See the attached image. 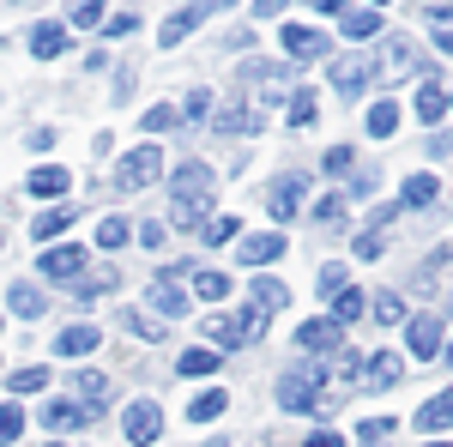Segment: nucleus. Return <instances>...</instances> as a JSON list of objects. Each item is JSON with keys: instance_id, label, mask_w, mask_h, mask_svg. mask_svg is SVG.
Instances as JSON below:
<instances>
[{"instance_id": "nucleus-3", "label": "nucleus", "mask_w": 453, "mask_h": 447, "mask_svg": "<svg viewBox=\"0 0 453 447\" xmlns=\"http://www.w3.org/2000/svg\"><path fill=\"white\" fill-rule=\"evenodd\" d=\"M369 73H375L381 85H399V79H429V73H418V55H411V42H405V36H387V42H381V61H369Z\"/></svg>"}, {"instance_id": "nucleus-16", "label": "nucleus", "mask_w": 453, "mask_h": 447, "mask_svg": "<svg viewBox=\"0 0 453 447\" xmlns=\"http://www.w3.org/2000/svg\"><path fill=\"white\" fill-rule=\"evenodd\" d=\"M418 429H423V435H441V429H453V387H448V393H435V399L418 412Z\"/></svg>"}, {"instance_id": "nucleus-29", "label": "nucleus", "mask_w": 453, "mask_h": 447, "mask_svg": "<svg viewBox=\"0 0 453 447\" xmlns=\"http://www.w3.org/2000/svg\"><path fill=\"white\" fill-rule=\"evenodd\" d=\"M194 25H200V6H188V12H170V25L157 31V42H164V49H175V42L194 31Z\"/></svg>"}, {"instance_id": "nucleus-33", "label": "nucleus", "mask_w": 453, "mask_h": 447, "mask_svg": "<svg viewBox=\"0 0 453 447\" xmlns=\"http://www.w3.org/2000/svg\"><path fill=\"white\" fill-rule=\"evenodd\" d=\"M200 236H206L211 248H224V242L242 236V218H230V212H224V218H206V230H200Z\"/></svg>"}, {"instance_id": "nucleus-23", "label": "nucleus", "mask_w": 453, "mask_h": 447, "mask_svg": "<svg viewBox=\"0 0 453 447\" xmlns=\"http://www.w3.org/2000/svg\"><path fill=\"white\" fill-rule=\"evenodd\" d=\"M31 55H36V61L67 55V31H61V25H36V31H31Z\"/></svg>"}, {"instance_id": "nucleus-56", "label": "nucleus", "mask_w": 453, "mask_h": 447, "mask_svg": "<svg viewBox=\"0 0 453 447\" xmlns=\"http://www.w3.org/2000/svg\"><path fill=\"white\" fill-rule=\"evenodd\" d=\"M375 6H381V0H375Z\"/></svg>"}, {"instance_id": "nucleus-6", "label": "nucleus", "mask_w": 453, "mask_h": 447, "mask_svg": "<svg viewBox=\"0 0 453 447\" xmlns=\"http://www.w3.org/2000/svg\"><path fill=\"white\" fill-rule=\"evenodd\" d=\"M303 188H309V175H279V181L266 188V212H273V224H290V218H296Z\"/></svg>"}, {"instance_id": "nucleus-51", "label": "nucleus", "mask_w": 453, "mask_h": 447, "mask_svg": "<svg viewBox=\"0 0 453 447\" xmlns=\"http://www.w3.org/2000/svg\"><path fill=\"white\" fill-rule=\"evenodd\" d=\"M140 242L145 248H164V224H140Z\"/></svg>"}, {"instance_id": "nucleus-22", "label": "nucleus", "mask_w": 453, "mask_h": 447, "mask_svg": "<svg viewBox=\"0 0 453 447\" xmlns=\"http://www.w3.org/2000/svg\"><path fill=\"white\" fill-rule=\"evenodd\" d=\"M73 393H79V405H85V412H97V405L109 399V381L97 375V369H79V375H73Z\"/></svg>"}, {"instance_id": "nucleus-17", "label": "nucleus", "mask_w": 453, "mask_h": 447, "mask_svg": "<svg viewBox=\"0 0 453 447\" xmlns=\"http://www.w3.org/2000/svg\"><path fill=\"white\" fill-rule=\"evenodd\" d=\"M339 19H345V36H350V42H375V36L387 31V25H381V12H363V6H345Z\"/></svg>"}, {"instance_id": "nucleus-27", "label": "nucleus", "mask_w": 453, "mask_h": 447, "mask_svg": "<svg viewBox=\"0 0 453 447\" xmlns=\"http://www.w3.org/2000/svg\"><path fill=\"white\" fill-rule=\"evenodd\" d=\"M194 297H200V303H224V297H230V273H206V266H194Z\"/></svg>"}, {"instance_id": "nucleus-45", "label": "nucleus", "mask_w": 453, "mask_h": 447, "mask_svg": "<svg viewBox=\"0 0 453 447\" xmlns=\"http://www.w3.org/2000/svg\"><path fill=\"white\" fill-rule=\"evenodd\" d=\"M429 31H435V49L453 55V6H448V12H435V25H429Z\"/></svg>"}, {"instance_id": "nucleus-32", "label": "nucleus", "mask_w": 453, "mask_h": 447, "mask_svg": "<svg viewBox=\"0 0 453 447\" xmlns=\"http://www.w3.org/2000/svg\"><path fill=\"white\" fill-rule=\"evenodd\" d=\"M369 134H375V139H393V134H399V104H387V97H381V104L369 109Z\"/></svg>"}, {"instance_id": "nucleus-18", "label": "nucleus", "mask_w": 453, "mask_h": 447, "mask_svg": "<svg viewBox=\"0 0 453 447\" xmlns=\"http://www.w3.org/2000/svg\"><path fill=\"white\" fill-rule=\"evenodd\" d=\"M405 327H411V357H435V351H441V320H429V314H418V320H405Z\"/></svg>"}, {"instance_id": "nucleus-40", "label": "nucleus", "mask_w": 453, "mask_h": 447, "mask_svg": "<svg viewBox=\"0 0 453 447\" xmlns=\"http://www.w3.org/2000/svg\"><path fill=\"white\" fill-rule=\"evenodd\" d=\"M145 127H151V134H170V127H181L175 104H151V109H145Z\"/></svg>"}, {"instance_id": "nucleus-30", "label": "nucleus", "mask_w": 453, "mask_h": 447, "mask_svg": "<svg viewBox=\"0 0 453 447\" xmlns=\"http://www.w3.org/2000/svg\"><path fill=\"white\" fill-rule=\"evenodd\" d=\"M363 309H369V297H363V290H339V297H333V320H339V327H345V320H363Z\"/></svg>"}, {"instance_id": "nucleus-12", "label": "nucleus", "mask_w": 453, "mask_h": 447, "mask_svg": "<svg viewBox=\"0 0 453 447\" xmlns=\"http://www.w3.org/2000/svg\"><path fill=\"white\" fill-rule=\"evenodd\" d=\"M67 188H73V175L61 164H36L31 170V200H61Z\"/></svg>"}, {"instance_id": "nucleus-39", "label": "nucleus", "mask_w": 453, "mask_h": 447, "mask_svg": "<svg viewBox=\"0 0 453 447\" xmlns=\"http://www.w3.org/2000/svg\"><path fill=\"white\" fill-rule=\"evenodd\" d=\"M429 200H435V175H411V181H405V206H429Z\"/></svg>"}, {"instance_id": "nucleus-55", "label": "nucleus", "mask_w": 453, "mask_h": 447, "mask_svg": "<svg viewBox=\"0 0 453 447\" xmlns=\"http://www.w3.org/2000/svg\"><path fill=\"white\" fill-rule=\"evenodd\" d=\"M429 447H448V442H429Z\"/></svg>"}, {"instance_id": "nucleus-36", "label": "nucleus", "mask_w": 453, "mask_h": 447, "mask_svg": "<svg viewBox=\"0 0 453 447\" xmlns=\"http://www.w3.org/2000/svg\"><path fill=\"white\" fill-rule=\"evenodd\" d=\"M375 327H405V303H399L393 290H381V297H375Z\"/></svg>"}, {"instance_id": "nucleus-9", "label": "nucleus", "mask_w": 453, "mask_h": 447, "mask_svg": "<svg viewBox=\"0 0 453 447\" xmlns=\"http://www.w3.org/2000/svg\"><path fill=\"white\" fill-rule=\"evenodd\" d=\"M157 435H164V412H157L151 399H134V405H127V442H134V447H151Z\"/></svg>"}, {"instance_id": "nucleus-52", "label": "nucleus", "mask_w": 453, "mask_h": 447, "mask_svg": "<svg viewBox=\"0 0 453 447\" xmlns=\"http://www.w3.org/2000/svg\"><path fill=\"white\" fill-rule=\"evenodd\" d=\"M284 6H290V0H254V12H260V19H273V12H284Z\"/></svg>"}, {"instance_id": "nucleus-48", "label": "nucleus", "mask_w": 453, "mask_h": 447, "mask_svg": "<svg viewBox=\"0 0 453 447\" xmlns=\"http://www.w3.org/2000/svg\"><path fill=\"white\" fill-rule=\"evenodd\" d=\"M127 31H140V12H115L104 36H127Z\"/></svg>"}, {"instance_id": "nucleus-7", "label": "nucleus", "mask_w": 453, "mask_h": 447, "mask_svg": "<svg viewBox=\"0 0 453 447\" xmlns=\"http://www.w3.org/2000/svg\"><path fill=\"white\" fill-rule=\"evenodd\" d=\"M36 273H49L55 284H67V278H79V273H85V248H79V242H61V248H42Z\"/></svg>"}, {"instance_id": "nucleus-19", "label": "nucleus", "mask_w": 453, "mask_h": 447, "mask_svg": "<svg viewBox=\"0 0 453 447\" xmlns=\"http://www.w3.org/2000/svg\"><path fill=\"white\" fill-rule=\"evenodd\" d=\"M279 254H284L279 230H266V236H242V266H266V260H279Z\"/></svg>"}, {"instance_id": "nucleus-35", "label": "nucleus", "mask_w": 453, "mask_h": 447, "mask_svg": "<svg viewBox=\"0 0 453 447\" xmlns=\"http://www.w3.org/2000/svg\"><path fill=\"white\" fill-rule=\"evenodd\" d=\"M121 320H127V327H134L145 344H164V339H170V327H164L157 314H121Z\"/></svg>"}, {"instance_id": "nucleus-11", "label": "nucleus", "mask_w": 453, "mask_h": 447, "mask_svg": "<svg viewBox=\"0 0 453 447\" xmlns=\"http://www.w3.org/2000/svg\"><path fill=\"white\" fill-rule=\"evenodd\" d=\"M369 79H375V73H369V61H363V55H345V61H333V85H339V97H357Z\"/></svg>"}, {"instance_id": "nucleus-5", "label": "nucleus", "mask_w": 453, "mask_h": 447, "mask_svg": "<svg viewBox=\"0 0 453 447\" xmlns=\"http://www.w3.org/2000/svg\"><path fill=\"white\" fill-rule=\"evenodd\" d=\"M260 320H266V314H254V309H242V314H224V309H218L206 320V333L224 344V351H236V344H248L254 333H260Z\"/></svg>"}, {"instance_id": "nucleus-53", "label": "nucleus", "mask_w": 453, "mask_h": 447, "mask_svg": "<svg viewBox=\"0 0 453 447\" xmlns=\"http://www.w3.org/2000/svg\"><path fill=\"white\" fill-rule=\"evenodd\" d=\"M314 12H345V0H309Z\"/></svg>"}, {"instance_id": "nucleus-2", "label": "nucleus", "mask_w": 453, "mask_h": 447, "mask_svg": "<svg viewBox=\"0 0 453 447\" xmlns=\"http://www.w3.org/2000/svg\"><path fill=\"white\" fill-rule=\"evenodd\" d=\"M320 387H326V369H290V375H279V405L284 412H314Z\"/></svg>"}, {"instance_id": "nucleus-25", "label": "nucleus", "mask_w": 453, "mask_h": 447, "mask_svg": "<svg viewBox=\"0 0 453 447\" xmlns=\"http://www.w3.org/2000/svg\"><path fill=\"white\" fill-rule=\"evenodd\" d=\"M211 369H224L218 351H181V357H175V375H188V381H206Z\"/></svg>"}, {"instance_id": "nucleus-34", "label": "nucleus", "mask_w": 453, "mask_h": 447, "mask_svg": "<svg viewBox=\"0 0 453 447\" xmlns=\"http://www.w3.org/2000/svg\"><path fill=\"white\" fill-rule=\"evenodd\" d=\"M387 442H393V417H363L357 447H387Z\"/></svg>"}, {"instance_id": "nucleus-13", "label": "nucleus", "mask_w": 453, "mask_h": 447, "mask_svg": "<svg viewBox=\"0 0 453 447\" xmlns=\"http://www.w3.org/2000/svg\"><path fill=\"white\" fill-rule=\"evenodd\" d=\"M284 49H290V61H314L320 49H326V36L314 31V25H284Z\"/></svg>"}, {"instance_id": "nucleus-37", "label": "nucleus", "mask_w": 453, "mask_h": 447, "mask_svg": "<svg viewBox=\"0 0 453 447\" xmlns=\"http://www.w3.org/2000/svg\"><path fill=\"white\" fill-rule=\"evenodd\" d=\"M314 290H320V297H339V290H345V266H339V260H326V266L314 273Z\"/></svg>"}, {"instance_id": "nucleus-20", "label": "nucleus", "mask_w": 453, "mask_h": 447, "mask_svg": "<svg viewBox=\"0 0 453 447\" xmlns=\"http://www.w3.org/2000/svg\"><path fill=\"white\" fill-rule=\"evenodd\" d=\"M296 344H303V351H339V320H326V314L309 320V327L296 333Z\"/></svg>"}, {"instance_id": "nucleus-54", "label": "nucleus", "mask_w": 453, "mask_h": 447, "mask_svg": "<svg viewBox=\"0 0 453 447\" xmlns=\"http://www.w3.org/2000/svg\"><path fill=\"white\" fill-rule=\"evenodd\" d=\"M448 369H453V339H448Z\"/></svg>"}, {"instance_id": "nucleus-43", "label": "nucleus", "mask_w": 453, "mask_h": 447, "mask_svg": "<svg viewBox=\"0 0 453 447\" xmlns=\"http://www.w3.org/2000/svg\"><path fill=\"white\" fill-rule=\"evenodd\" d=\"M211 115V91L200 85V91H188V104H181V121H206Z\"/></svg>"}, {"instance_id": "nucleus-4", "label": "nucleus", "mask_w": 453, "mask_h": 447, "mask_svg": "<svg viewBox=\"0 0 453 447\" xmlns=\"http://www.w3.org/2000/svg\"><path fill=\"white\" fill-rule=\"evenodd\" d=\"M157 175H164V151H157V145H134V151L121 158L115 181H121V188H151Z\"/></svg>"}, {"instance_id": "nucleus-24", "label": "nucleus", "mask_w": 453, "mask_h": 447, "mask_svg": "<svg viewBox=\"0 0 453 447\" xmlns=\"http://www.w3.org/2000/svg\"><path fill=\"white\" fill-rule=\"evenodd\" d=\"M6 309H12V314H25V320H36V314L49 309V297H42L36 284H12V290H6Z\"/></svg>"}, {"instance_id": "nucleus-28", "label": "nucleus", "mask_w": 453, "mask_h": 447, "mask_svg": "<svg viewBox=\"0 0 453 447\" xmlns=\"http://www.w3.org/2000/svg\"><path fill=\"white\" fill-rule=\"evenodd\" d=\"M67 224H73V212H67V206H55V212H42V218H31V236H36V242H55L61 230H67Z\"/></svg>"}, {"instance_id": "nucleus-46", "label": "nucleus", "mask_w": 453, "mask_h": 447, "mask_svg": "<svg viewBox=\"0 0 453 447\" xmlns=\"http://www.w3.org/2000/svg\"><path fill=\"white\" fill-rule=\"evenodd\" d=\"M42 381H49V369H19L12 375V393H42Z\"/></svg>"}, {"instance_id": "nucleus-42", "label": "nucleus", "mask_w": 453, "mask_h": 447, "mask_svg": "<svg viewBox=\"0 0 453 447\" xmlns=\"http://www.w3.org/2000/svg\"><path fill=\"white\" fill-rule=\"evenodd\" d=\"M73 25H79V31L104 25V0H73Z\"/></svg>"}, {"instance_id": "nucleus-47", "label": "nucleus", "mask_w": 453, "mask_h": 447, "mask_svg": "<svg viewBox=\"0 0 453 447\" xmlns=\"http://www.w3.org/2000/svg\"><path fill=\"white\" fill-rule=\"evenodd\" d=\"M339 218H345V200H339V194H326V200L314 206V224H339Z\"/></svg>"}, {"instance_id": "nucleus-15", "label": "nucleus", "mask_w": 453, "mask_h": 447, "mask_svg": "<svg viewBox=\"0 0 453 447\" xmlns=\"http://www.w3.org/2000/svg\"><path fill=\"white\" fill-rule=\"evenodd\" d=\"M441 115H448V91H441L435 73H429V79H418V121H423V127H435Z\"/></svg>"}, {"instance_id": "nucleus-26", "label": "nucleus", "mask_w": 453, "mask_h": 447, "mask_svg": "<svg viewBox=\"0 0 453 447\" xmlns=\"http://www.w3.org/2000/svg\"><path fill=\"white\" fill-rule=\"evenodd\" d=\"M284 303H290V290L279 278H254V314H279Z\"/></svg>"}, {"instance_id": "nucleus-41", "label": "nucleus", "mask_w": 453, "mask_h": 447, "mask_svg": "<svg viewBox=\"0 0 453 447\" xmlns=\"http://www.w3.org/2000/svg\"><path fill=\"white\" fill-rule=\"evenodd\" d=\"M127 236H134V230H127V218H104V224H97V248H121Z\"/></svg>"}, {"instance_id": "nucleus-49", "label": "nucleus", "mask_w": 453, "mask_h": 447, "mask_svg": "<svg viewBox=\"0 0 453 447\" xmlns=\"http://www.w3.org/2000/svg\"><path fill=\"white\" fill-rule=\"evenodd\" d=\"M350 158H357L350 145H333V151H326V170H333V175H339V170H350Z\"/></svg>"}, {"instance_id": "nucleus-31", "label": "nucleus", "mask_w": 453, "mask_h": 447, "mask_svg": "<svg viewBox=\"0 0 453 447\" xmlns=\"http://www.w3.org/2000/svg\"><path fill=\"white\" fill-rule=\"evenodd\" d=\"M224 405H230V393H224V387H211V393H200V399L188 405V417H194V423H211V417H224Z\"/></svg>"}, {"instance_id": "nucleus-50", "label": "nucleus", "mask_w": 453, "mask_h": 447, "mask_svg": "<svg viewBox=\"0 0 453 447\" xmlns=\"http://www.w3.org/2000/svg\"><path fill=\"white\" fill-rule=\"evenodd\" d=\"M309 447H345V435H339V429H314Z\"/></svg>"}, {"instance_id": "nucleus-38", "label": "nucleus", "mask_w": 453, "mask_h": 447, "mask_svg": "<svg viewBox=\"0 0 453 447\" xmlns=\"http://www.w3.org/2000/svg\"><path fill=\"white\" fill-rule=\"evenodd\" d=\"M19 435H25V412L19 405H0V447H12Z\"/></svg>"}, {"instance_id": "nucleus-1", "label": "nucleus", "mask_w": 453, "mask_h": 447, "mask_svg": "<svg viewBox=\"0 0 453 447\" xmlns=\"http://www.w3.org/2000/svg\"><path fill=\"white\" fill-rule=\"evenodd\" d=\"M211 194H218V175L206 164H175V230H206L211 218Z\"/></svg>"}, {"instance_id": "nucleus-14", "label": "nucleus", "mask_w": 453, "mask_h": 447, "mask_svg": "<svg viewBox=\"0 0 453 447\" xmlns=\"http://www.w3.org/2000/svg\"><path fill=\"white\" fill-rule=\"evenodd\" d=\"M363 381H369L375 393H387V387H399V381H405V363H399L393 351H375V357H369V369H363Z\"/></svg>"}, {"instance_id": "nucleus-8", "label": "nucleus", "mask_w": 453, "mask_h": 447, "mask_svg": "<svg viewBox=\"0 0 453 447\" xmlns=\"http://www.w3.org/2000/svg\"><path fill=\"white\" fill-rule=\"evenodd\" d=\"M91 417H97V412H85L79 399H55V405H42V412H36V423H42L49 435H67V429H85Z\"/></svg>"}, {"instance_id": "nucleus-44", "label": "nucleus", "mask_w": 453, "mask_h": 447, "mask_svg": "<svg viewBox=\"0 0 453 447\" xmlns=\"http://www.w3.org/2000/svg\"><path fill=\"white\" fill-rule=\"evenodd\" d=\"M314 109H320V104H314V91H296V97H290V127H309Z\"/></svg>"}, {"instance_id": "nucleus-10", "label": "nucleus", "mask_w": 453, "mask_h": 447, "mask_svg": "<svg viewBox=\"0 0 453 447\" xmlns=\"http://www.w3.org/2000/svg\"><path fill=\"white\" fill-rule=\"evenodd\" d=\"M151 309L164 314V320H181L188 314V290L175 278H151Z\"/></svg>"}, {"instance_id": "nucleus-21", "label": "nucleus", "mask_w": 453, "mask_h": 447, "mask_svg": "<svg viewBox=\"0 0 453 447\" xmlns=\"http://www.w3.org/2000/svg\"><path fill=\"white\" fill-rule=\"evenodd\" d=\"M97 344H104V333H97V327H67V333L55 339V351H61V357H91Z\"/></svg>"}]
</instances>
